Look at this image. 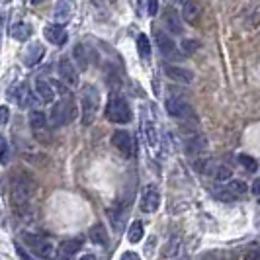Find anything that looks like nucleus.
<instances>
[{"label":"nucleus","instance_id":"1","mask_svg":"<svg viewBox=\"0 0 260 260\" xmlns=\"http://www.w3.org/2000/svg\"><path fill=\"white\" fill-rule=\"evenodd\" d=\"M36 194V182L27 174H16L10 182V200L16 208L29 204L31 196Z\"/></svg>","mask_w":260,"mask_h":260},{"label":"nucleus","instance_id":"2","mask_svg":"<svg viewBox=\"0 0 260 260\" xmlns=\"http://www.w3.org/2000/svg\"><path fill=\"white\" fill-rule=\"evenodd\" d=\"M98 108H100V92L96 86H84V90L80 94V110H82V123L84 125H90L96 119L98 114Z\"/></svg>","mask_w":260,"mask_h":260},{"label":"nucleus","instance_id":"3","mask_svg":"<svg viewBox=\"0 0 260 260\" xmlns=\"http://www.w3.org/2000/svg\"><path fill=\"white\" fill-rule=\"evenodd\" d=\"M22 241L27 245V252L31 256H36L38 260H47L53 256V245L49 239H45L43 235H36V233H22Z\"/></svg>","mask_w":260,"mask_h":260},{"label":"nucleus","instance_id":"4","mask_svg":"<svg viewBox=\"0 0 260 260\" xmlns=\"http://www.w3.org/2000/svg\"><path fill=\"white\" fill-rule=\"evenodd\" d=\"M106 117L112 121V123H129L131 121V108L125 102V98L112 94L108 106H106Z\"/></svg>","mask_w":260,"mask_h":260},{"label":"nucleus","instance_id":"5","mask_svg":"<svg viewBox=\"0 0 260 260\" xmlns=\"http://www.w3.org/2000/svg\"><path fill=\"white\" fill-rule=\"evenodd\" d=\"M29 127H31V133H34V137L38 139L39 143H49L51 141V129H49L47 117H45L43 112L34 110L29 114Z\"/></svg>","mask_w":260,"mask_h":260},{"label":"nucleus","instance_id":"6","mask_svg":"<svg viewBox=\"0 0 260 260\" xmlns=\"http://www.w3.org/2000/svg\"><path fill=\"white\" fill-rule=\"evenodd\" d=\"M155 43H156V47H158V51H160V55H162L165 59H170V61H180V59H182V55H180V51H178L176 43L169 38L167 31L156 29Z\"/></svg>","mask_w":260,"mask_h":260},{"label":"nucleus","instance_id":"7","mask_svg":"<svg viewBox=\"0 0 260 260\" xmlns=\"http://www.w3.org/2000/svg\"><path fill=\"white\" fill-rule=\"evenodd\" d=\"M73 117V100L71 98H63L51 108V125L55 127H63L71 121Z\"/></svg>","mask_w":260,"mask_h":260},{"label":"nucleus","instance_id":"8","mask_svg":"<svg viewBox=\"0 0 260 260\" xmlns=\"http://www.w3.org/2000/svg\"><path fill=\"white\" fill-rule=\"evenodd\" d=\"M167 114L172 117H194V112H192V108L188 102H184L182 98H178V96H170L167 98Z\"/></svg>","mask_w":260,"mask_h":260},{"label":"nucleus","instance_id":"9","mask_svg":"<svg viewBox=\"0 0 260 260\" xmlns=\"http://www.w3.org/2000/svg\"><path fill=\"white\" fill-rule=\"evenodd\" d=\"M112 143H114V147H116L117 151L125 156V158H131V156H133V137H131V133H127L125 129L114 131Z\"/></svg>","mask_w":260,"mask_h":260},{"label":"nucleus","instance_id":"10","mask_svg":"<svg viewBox=\"0 0 260 260\" xmlns=\"http://www.w3.org/2000/svg\"><path fill=\"white\" fill-rule=\"evenodd\" d=\"M57 73H59V78L65 82L67 86H77L78 84V73L77 69H75V65L67 59V57H63L61 61H59V65H57Z\"/></svg>","mask_w":260,"mask_h":260},{"label":"nucleus","instance_id":"11","mask_svg":"<svg viewBox=\"0 0 260 260\" xmlns=\"http://www.w3.org/2000/svg\"><path fill=\"white\" fill-rule=\"evenodd\" d=\"M160 208V194L155 186L151 184L147 190H145L143 198H141V209L145 213H155L156 209Z\"/></svg>","mask_w":260,"mask_h":260},{"label":"nucleus","instance_id":"12","mask_svg":"<svg viewBox=\"0 0 260 260\" xmlns=\"http://www.w3.org/2000/svg\"><path fill=\"white\" fill-rule=\"evenodd\" d=\"M10 98L14 96V100L18 102V106H22V108H34L36 106V98H34V92H29V86L27 84H18L14 90H10L8 94Z\"/></svg>","mask_w":260,"mask_h":260},{"label":"nucleus","instance_id":"13","mask_svg":"<svg viewBox=\"0 0 260 260\" xmlns=\"http://www.w3.org/2000/svg\"><path fill=\"white\" fill-rule=\"evenodd\" d=\"M162 22L169 29L170 34L174 36H180L182 34V20H180V14L176 12L172 6H167V10L162 14Z\"/></svg>","mask_w":260,"mask_h":260},{"label":"nucleus","instance_id":"14","mask_svg":"<svg viewBox=\"0 0 260 260\" xmlns=\"http://www.w3.org/2000/svg\"><path fill=\"white\" fill-rule=\"evenodd\" d=\"M43 36L49 43L57 45V47L67 43V29L63 26H57V24H49V26L43 27Z\"/></svg>","mask_w":260,"mask_h":260},{"label":"nucleus","instance_id":"15","mask_svg":"<svg viewBox=\"0 0 260 260\" xmlns=\"http://www.w3.org/2000/svg\"><path fill=\"white\" fill-rule=\"evenodd\" d=\"M165 75L176 82H182V84H190L194 80V73L190 69H184V67L176 65H165Z\"/></svg>","mask_w":260,"mask_h":260},{"label":"nucleus","instance_id":"16","mask_svg":"<svg viewBox=\"0 0 260 260\" xmlns=\"http://www.w3.org/2000/svg\"><path fill=\"white\" fill-rule=\"evenodd\" d=\"M45 57V47L41 43H29L27 49L24 51V65L26 67H36L39 61Z\"/></svg>","mask_w":260,"mask_h":260},{"label":"nucleus","instance_id":"17","mask_svg":"<svg viewBox=\"0 0 260 260\" xmlns=\"http://www.w3.org/2000/svg\"><path fill=\"white\" fill-rule=\"evenodd\" d=\"M82 247L80 239H69V241H63L59 245V254H57V260H69L77 254Z\"/></svg>","mask_w":260,"mask_h":260},{"label":"nucleus","instance_id":"18","mask_svg":"<svg viewBox=\"0 0 260 260\" xmlns=\"http://www.w3.org/2000/svg\"><path fill=\"white\" fill-rule=\"evenodd\" d=\"M71 14H73V6L69 2H57L53 6V18H55V24L57 26H63L71 20Z\"/></svg>","mask_w":260,"mask_h":260},{"label":"nucleus","instance_id":"19","mask_svg":"<svg viewBox=\"0 0 260 260\" xmlns=\"http://www.w3.org/2000/svg\"><path fill=\"white\" fill-rule=\"evenodd\" d=\"M36 94H38L39 102H43V104H49V102H53V98H55L51 82L49 80H43V78L36 80Z\"/></svg>","mask_w":260,"mask_h":260},{"label":"nucleus","instance_id":"20","mask_svg":"<svg viewBox=\"0 0 260 260\" xmlns=\"http://www.w3.org/2000/svg\"><path fill=\"white\" fill-rule=\"evenodd\" d=\"M184 149H186L188 155H192V156L200 155V153H204V151L208 149V141H206V137H202V135H194V137L186 139Z\"/></svg>","mask_w":260,"mask_h":260},{"label":"nucleus","instance_id":"21","mask_svg":"<svg viewBox=\"0 0 260 260\" xmlns=\"http://www.w3.org/2000/svg\"><path fill=\"white\" fill-rule=\"evenodd\" d=\"M73 57H75V63L80 71H86L88 69V61H90V55L86 51V45H82V43H77L75 47H73Z\"/></svg>","mask_w":260,"mask_h":260},{"label":"nucleus","instance_id":"22","mask_svg":"<svg viewBox=\"0 0 260 260\" xmlns=\"http://www.w3.org/2000/svg\"><path fill=\"white\" fill-rule=\"evenodd\" d=\"M182 16L188 24L198 26V20H200V6H198L196 2H184L182 4Z\"/></svg>","mask_w":260,"mask_h":260},{"label":"nucleus","instance_id":"23","mask_svg":"<svg viewBox=\"0 0 260 260\" xmlns=\"http://www.w3.org/2000/svg\"><path fill=\"white\" fill-rule=\"evenodd\" d=\"M29 36H31V26L26 22H16L14 26H10V38L18 41H27Z\"/></svg>","mask_w":260,"mask_h":260},{"label":"nucleus","instance_id":"24","mask_svg":"<svg viewBox=\"0 0 260 260\" xmlns=\"http://www.w3.org/2000/svg\"><path fill=\"white\" fill-rule=\"evenodd\" d=\"M223 188H225V190H227V194L231 196V198H235V200L248 192L247 184L243 182V180H233V178H231L227 184H223Z\"/></svg>","mask_w":260,"mask_h":260},{"label":"nucleus","instance_id":"25","mask_svg":"<svg viewBox=\"0 0 260 260\" xmlns=\"http://www.w3.org/2000/svg\"><path fill=\"white\" fill-rule=\"evenodd\" d=\"M143 135L145 139H147V145L153 149V147H156L158 145V133H156V127L153 121H149V119H143Z\"/></svg>","mask_w":260,"mask_h":260},{"label":"nucleus","instance_id":"26","mask_svg":"<svg viewBox=\"0 0 260 260\" xmlns=\"http://www.w3.org/2000/svg\"><path fill=\"white\" fill-rule=\"evenodd\" d=\"M180 248H182V241L178 237H172L169 243L165 245L162 254H165V258H176L180 254Z\"/></svg>","mask_w":260,"mask_h":260},{"label":"nucleus","instance_id":"27","mask_svg":"<svg viewBox=\"0 0 260 260\" xmlns=\"http://www.w3.org/2000/svg\"><path fill=\"white\" fill-rule=\"evenodd\" d=\"M88 235H90L92 243H96V245H108V237H106L104 225H94Z\"/></svg>","mask_w":260,"mask_h":260},{"label":"nucleus","instance_id":"28","mask_svg":"<svg viewBox=\"0 0 260 260\" xmlns=\"http://www.w3.org/2000/svg\"><path fill=\"white\" fill-rule=\"evenodd\" d=\"M145 235V229H143V223L141 221H133L129 227V233H127V239H129V243H139L141 239H143Z\"/></svg>","mask_w":260,"mask_h":260},{"label":"nucleus","instance_id":"29","mask_svg":"<svg viewBox=\"0 0 260 260\" xmlns=\"http://www.w3.org/2000/svg\"><path fill=\"white\" fill-rule=\"evenodd\" d=\"M213 176H215V180L225 182V180H231L233 170L229 169V167H225V165H219V167H215V170H213Z\"/></svg>","mask_w":260,"mask_h":260},{"label":"nucleus","instance_id":"30","mask_svg":"<svg viewBox=\"0 0 260 260\" xmlns=\"http://www.w3.org/2000/svg\"><path fill=\"white\" fill-rule=\"evenodd\" d=\"M239 162H241V167L247 169L248 172H256V170H258L256 158H252L250 155H239Z\"/></svg>","mask_w":260,"mask_h":260},{"label":"nucleus","instance_id":"31","mask_svg":"<svg viewBox=\"0 0 260 260\" xmlns=\"http://www.w3.org/2000/svg\"><path fill=\"white\" fill-rule=\"evenodd\" d=\"M137 49H139L143 59H147V57L151 55V43H149V38H147L145 34H141V36L137 38Z\"/></svg>","mask_w":260,"mask_h":260},{"label":"nucleus","instance_id":"32","mask_svg":"<svg viewBox=\"0 0 260 260\" xmlns=\"http://www.w3.org/2000/svg\"><path fill=\"white\" fill-rule=\"evenodd\" d=\"M215 167L217 165L213 160H209V158H204V160H198L196 162V169H198V172H202V174H213Z\"/></svg>","mask_w":260,"mask_h":260},{"label":"nucleus","instance_id":"33","mask_svg":"<svg viewBox=\"0 0 260 260\" xmlns=\"http://www.w3.org/2000/svg\"><path fill=\"white\" fill-rule=\"evenodd\" d=\"M200 49V43L196 39H184L182 41V53L180 55H194Z\"/></svg>","mask_w":260,"mask_h":260},{"label":"nucleus","instance_id":"34","mask_svg":"<svg viewBox=\"0 0 260 260\" xmlns=\"http://www.w3.org/2000/svg\"><path fill=\"white\" fill-rule=\"evenodd\" d=\"M10 158V147H8V141L0 135V165H6Z\"/></svg>","mask_w":260,"mask_h":260},{"label":"nucleus","instance_id":"35","mask_svg":"<svg viewBox=\"0 0 260 260\" xmlns=\"http://www.w3.org/2000/svg\"><path fill=\"white\" fill-rule=\"evenodd\" d=\"M108 215H110V221L114 225V229H119L121 225H123V215H121V211H116V209H110L108 211Z\"/></svg>","mask_w":260,"mask_h":260},{"label":"nucleus","instance_id":"36","mask_svg":"<svg viewBox=\"0 0 260 260\" xmlns=\"http://www.w3.org/2000/svg\"><path fill=\"white\" fill-rule=\"evenodd\" d=\"M202 260H235L233 254H225V252H209Z\"/></svg>","mask_w":260,"mask_h":260},{"label":"nucleus","instance_id":"37","mask_svg":"<svg viewBox=\"0 0 260 260\" xmlns=\"http://www.w3.org/2000/svg\"><path fill=\"white\" fill-rule=\"evenodd\" d=\"M141 8H147V16H155L158 10V2H141Z\"/></svg>","mask_w":260,"mask_h":260},{"label":"nucleus","instance_id":"38","mask_svg":"<svg viewBox=\"0 0 260 260\" xmlns=\"http://www.w3.org/2000/svg\"><path fill=\"white\" fill-rule=\"evenodd\" d=\"M8 117H10L8 106H0V125H6L8 123Z\"/></svg>","mask_w":260,"mask_h":260},{"label":"nucleus","instance_id":"39","mask_svg":"<svg viewBox=\"0 0 260 260\" xmlns=\"http://www.w3.org/2000/svg\"><path fill=\"white\" fill-rule=\"evenodd\" d=\"M16 248H18V254L22 256V260H38V258H36V256H31V254H29V252H27L26 248L22 247L20 243H16Z\"/></svg>","mask_w":260,"mask_h":260},{"label":"nucleus","instance_id":"40","mask_svg":"<svg viewBox=\"0 0 260 260\" xmlns=\"http://www.w3.org/2000/svg\"><path fill=\"white\" fill-rule=\"evenodd\" d=\"M245 260H258V250L256 248H250L247 254H245Z\"/></svg>","mask_w":260,"mask_h":260},{"label":"nucleus","instance_id":"41","mask_svg":"<svg viewBox=\"0 0 260 260\" xmlns=\"http://www.w3.org/2000/svg\"><path fill=\"white\" fill-rule=\"evenodd\" d=\"M121 260H141L135 252H123L121 254Z\"/></svg>","mask_w":260,"mask_h":260},{"label":"nucleus","instance_id":"42","mask_svg":"<svg viewBox=\"0 0 260 260\" xmlns=\"http://www.w3.org/2000/svg\"><path fill=\"white\" fill-rule=\"evenodd\" d=\"M258 186H260V182H258V180H254V184H252V192H254V196H258V194H260Z\"/></svg>","mask_w":260,"mask_h":260},{"label":"nucleus","instance_id":"43","mask_svg":"<svg viewBox=\"0 0 260 260\" xmlns=\"http://www.w3.org/2000/svg\"><path fill=\"white\" fill-rule=\"evenodd\" d=\"M80 260H96L94 254H84V256H80Z\"/></svg>","mask_w":260,"mask_h":260}]
</instances>
